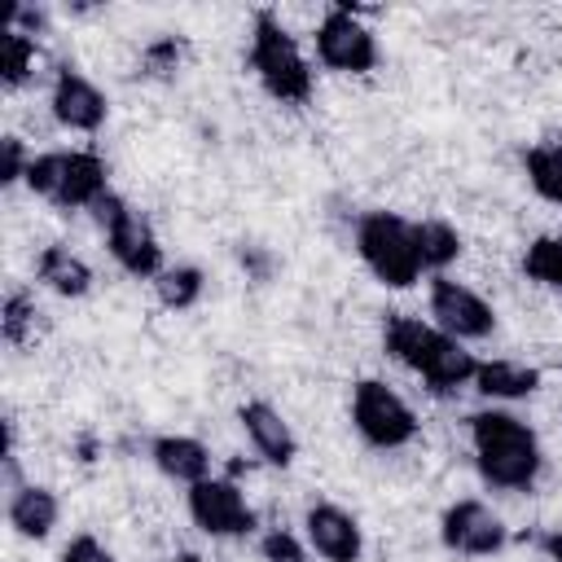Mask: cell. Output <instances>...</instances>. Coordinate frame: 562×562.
Masks as SVG:
<instances>
[{
  "mask_svg": "<svg viewBox=\"0 0 562 562\" xmlns=\"http://www.w3.org/2000/svg\"><path fill=\"white\" fill-rule=\"evenodd\" d=\"M259 553H263V562H303V544L290 531H268L259 540Z\"/></svg>",
  "mask_w": 562,
  "mask_h": 562,
  "instance_id": "obj_26",
  "label": "cell"
},
{
  "mask_svg": "<svg viewBox=\"0 0 562 562\" xmlns=\"http://www.w3.org/2000/svg\"><path fill=\"white\" fill-rule=\"evenodd\" d=\"M439 536L452 553H465V558H492L505 549V522L483 505V501H457L443 509V522H439Z\"/></svg>",
  "mask_w": 562,
  "mask_h": 562,
  "instance_id": "obj_11",
  "label": "cell"
},
{
  "mask_svg": "<svg viewBox=\"0 0 562 562\" xmlns=\"http://www.w3.org/2000/svg\"><path fill=\"white\" fill-rule=\"evenodd\" d=\"M316 57L329 66V70H342V75H369L378 66V40L373 31L356 18V9L347 4H334L321 26H316Z\"/></svg>",
  "mask_w": 562,
  "mask_h": 562,
  "instance_id": "obj_8",
  "label": "cell"
},
{
  "mask_svg": "<svg viewBox=\"0 0 562 562\" xmlns=\"http://www.w3.org/2000/svg\"><path fill=\"white\" fill-rule=\"evenodd\" d=\"M382 342H386V351H391L404 369H413L435 395H452L457 386L474 382L479 360H474L457 338H448L443 329H435V325H426V321H417V316H400V312L386 316Z\"/></svg>",
  "mask_w": 562,
  "mask_h": 562,
  "instance_id": "obj_2",
  "label": "cell"
},
{
  "mask_svg": "<svg viewBox=\"0 0 562 562\" xmlns=\"http://www.w3.org/2000/svg\"><path fill=\"white\" fill-rule=\"evenodd\" d=\"M303 527H307L312 549H316L325 562H360V553H364V536H360V522H356L347 509L321 501V505L307 509Z\"/></svg>",
  "mask_w": 562,
  "mask_h": 562,
  "instance_id": "obj_13",
  "label": "cell"
},
{
  "mask_svg": "<svg viewBox=\"0 0 562 562\" xmlns=\"http://www.w3.org/2000/svg\"><path fill=\"white\" fill-rule=\"evenodd\" d=\"M522 272L562 294V237H536L522 255Z\"/></svg>",
  "mask_w": 562,
  "mask_h": 562,
  "instance_id": "obj_23",
  "label": "cell"
},
{
  "mask_svg": "<svg viewBox=\"0 0 562 562\" xmlns=\"http://www.w3.org/2000/svg\"><path fill=\"white\" fill-rule=\"evenodd\" d=\"M430 316L435 329H443L448 338H487L496 329V312L483 294H474L470 285L452 281V277H435L430 281Z\"/></svg>",
  "mask_w": 562,
  "mask_h": 562,
  "instance_id": "obj_9",
  "label": "cell"
},
{
  "mask_svg": "<svg viewBox=\"0 0 562 562\" xmlns=\"http://www.w3.org/2000/svg\"><path fill=\"white\" fill-rule=\"evenodd\" d=\"M92 220L105 228V241H110V255L123 272L132 277H158L162 272V246L154 237V228L127 206V198L119 193H105L92 202Z\"/></svg>",
  "mask_w": 562,
  "mask_h": 562,
  "instance_id": "obj_6",
  "label": "cell"
},
{
  "mask_svg": "<svg viewBox=\"0 0 562 562\" xmlns=\"http://www.w3.org/2000/svg\"><path fill=\"white\" fill-rule=\"evenodd\" d=\"M0 149H4V158H0V180H4V184H18V180H26V167H31V158H26L22 140H18V136H4V140H0Z\"/></svg>",
  "mask_w": 562,
  "mask_h": 562,
  "instance_id": "obj_27",
  "label": "cell"
},
{
  "mask_svg": "<svg viewBox=\"0 0 562 562\" xmlns=\"http://www.w3.org/2000/svg\"><path fill=\"white\" fill-rule=\"evenodd\" d=\"M35 277H40L48 290L66 294V299H79V294H88V285H92V268H88L79 255H70L66 246H44L40 259H35Z\"/></svg>",
  "mask_w": 562,
  "mask_h": 562,
  "instance_id": "obj_18",
  "label": "cell"
},
{
  "mask_svg": "<svg viewBox=\"0 0 562 562\" xmlns=\"http://www.w3.org/2000/svg\"><path fill=\"white\" fill-rule=\"evenodd\" d=\"M57 514H61L57 496H53L48 487H40V483H22V487L13 492V501H9V522H13V531L26 536V540H44V536L57 527Z\"/></svg>",
  "mask_w": 562,
  "mask_h": 562,
  "instance_id": "obj_16",
  "label": "cell"
},
{
  "mask_svg": "<svg viewBox=\"0 0 562 562\" xmlns=\"http://www.w3.org/2000/svg\"><path fill=\"white\" fill-rule=\"evenodd\" d=\"M522 167H527L531 189H536L544 202L562 206V136L531 145V149L522 154Z\"/></svg>",
  "mask_w": 562,
  "mask_h": 562,
  "instance_id": "obj_19",
  "label": "cell"
},
{
  "mask_svg": "<svg viewBox=\"0 0 562 562\" xmlns=\"http://www.w3.org/2000/svg\"><path fill=\"white\" fill-rule=\"evenodd\" d=\"M31 70H35V40L13 31V26H4L0 31V79L9 88H22L31 79Z\"/></svg>",
  "mask_w": 562,
  "mask_h": 562,
  "instance_id": "obj_22",
  "label": "cell"
},
{
  "mask_svg": "<svg viewBox=\"0 0 562 562\" xmlns=\"http://www.w3.org/2000/svg\"><path fill=\"white\" fill-rule=\"evenodd\" d=\"M470 443H474V465L483 474V483L501 487V492H527L540 479V439L536 430L501 408L474 413L470 417Z\"/></svg>",
  "mask_w": 562,
  "mask_h": 562,
  "instance_id": "obj_1",
  "label": "cell"
},
{
  "mask_svg": "<svg viewBox=\"0 0 562 562\" xmlns=\"http://www.w3.org/2000/svg\"><path fill=\"white\" fill-rule=\"evenodd\" d=\"M540 544H544V553H549L553 562H562V536H558V531H553V536H544Z\"/></svg>",
  "mask_w": 562,
  "mask_h": 562,
  "instance_id": "obj_30",
  "label": "cell"
},
{
  "mask_svg": "<svg viewBox=\"0 0 562 562\" xmlns=\"http://www.w3.org/2000/svg\"><path fill=\"white\" fill-rule=\"evenodd\" d=\"M31 325H35V303H31V294L13 290V294L4 299V338H9L13 347H22Z\"/></svg>",
  "mask_w": 562,
  "mask_h": 562,
  "instance_id": "obj_25",
  "label": "cell"
},
{
  "mask_svg": "<svg viewBox=\"0 0 562 562\" xmlns=\"http://www.w3.org/2000/svg\"><path fill=\"white\" fill-rule=\"evenodd\" d=\"M250 70L259 75V83L268 88V97L285 101V105H307V97H312V70H307L294 35L272 13H255Z\"/></svg>",
  "mask_w": 562,
  "mask_h": 562,
  "instance_id": "obj_3",
  "label": "cell"
},
{
  "mask_svg": "<svg viewBox=\"0 0 562 562\" xmlns=\"http://www.w3.org/2000/svg\"><path fill=\"white\" fill-rule=\"evenodd\" d=\"M202 268H193V263H176V268H162L158 277H154V290H158V303L162 307H171V312H184V307H193L198 299H202Z\"/></svg>",
  "mask_w": 562,
  "mask_h": 562,
  "instance_id": "obj_21",
  "label": "cell"
},
{
  "mask_svg": "<svg viewBox=\"0 0 562 562\" xmlns=\"http://www.w3.org/2000/svg\"><path fill=\"white\" fill-rule=\"evenodd\" d=\"M356 250L364 259V268L391 285V290H408L422 277V255L413 241V224L391 215V211H369L356 224Z\"/></svg>",
  "mask_w": 562,
  "mask_h": 562,
  "instance_id": "obj_4",
  "label": "cell"
},
{
  "mask_svg": "<svg viewBox=\"0 0 562 562\" xmlns=\"http://www.w3.org/2000/svg\"><path fill=\"white\" fill-rule=\"evenodd\" d=\"M189 518L220 540L233 536H250L255 531V509L246 505V496L237 492V483L228 479H202L189 487Z\"/></svg>",
  "mask_w": 562,
  "mask_h": 562,
  "instance_id": "obj_10",
  "label": "cell"
},
{
  "mask_svg": "<svg viewBox=\"0 0 562 562\" xmlns=\"http://www.w3.org/2000/svg\"><path fill=\"white\" fill-rule=\"evenodd\" d=\"M171 562H202L198 553H180V558H171Z\"/></svg>",
  "mask_w": 562,
  "mask_h": 562,
  "instance_id": "obj_31",
  "label": "cell"
},
{
  "mask_svg": "<svg viewBox=\"0 0 562 562\" xmlns=\"http://www.w3.org/2000/svg\"><path fill=\"white\" fill-rule=\"evenodd\" d=\"M413 241H417L422 268H430V272H439V277H443V268L461 255V237H457V228H452L448 220H422V224H413Z\"/></svg>",
  "mask_w": 562,
  "mask_h": 562,
  "instance_id": "obj_20",
  "label": "cell"
},
{
  "mask_svg": "<svg viewBox=\"0 0 562 562\" xmlns=\"http://www.w3.org/2000/svg\"><path fill=\"white\" fill-rule=\"evenodd\" d=\"M237 255H241V268H250L255 277H268V268H272V263H268V255H263L259 246H241Z\"/></svg>",
  "mask_w": 562,
  "mask_h": 562,
  "instance_id": "obj_29",
  "label": "cell"
},
{
  "mask_svg": "<svg viewBox=\"0 0 562 562\" xmlns=\"http://www.w3.org/2000/svg\"><path fill=\"white\" fill-rule=\"evenodd\" d=\"M237 422H241V430H246L250 448H255L268 465H281V470H285V465L294 461L299 439H294V430L285 426V417H281L272 404L250 400V404H241V408H237Z\"/></svg>",
  "mask_w": 562,
  "mask_h": 562,
  "instance_id": "obj_14",
  "label": "cell"
},
{
  "mask_svg": "<svg viewBox=\"0 0 562 562\" xmlns=\"http://www.w3.org/2000/svg\"><path fill=\"white\" fill-rule=\"evenodd\" d=\"M61 562H119L105 544H97L92 536H75L66 549H61Z\"/></svg>",
  "mask_w": 562,
  "mask_h": 562,
  "instance_id": "obj_28",
  "label": "cell"
},
{
  "mask_svg": "<svg viewBox=\"0 0 562 562\" xmlns=\"http://www.w3.org/2000/svg\"><path fill=\"white\" fill-rule=\"evenodd\" d=\"M351 422H356L360 439L373 443V448H404L417 435L413 408L386 382H378V378L356 382V391H351Z\"/></svg>",
  "mask_w": 562,
  "mask_h": 562,
  "instance_id": "obj_7",
  "label": "cell"
},
{
  "mask_svg": "<svg viewBox=\"0 0 562 562\" xmlns=\"http://www.w3.org/2000/svg\"><path fill=\"white\" fill-rule=\"evenodd\" d=\"M48 105H53V119H57L61 127H70V132H97V127L105 123V92H101L88 75H79V70H70V66H61V70L53 75V97H48Z\"/></svg>",
  "mask_w": 562,
  "mask_h": 562,
  "instance_id": "obj_12",
  "label": "cell"
},
{
  "mask_svg": "<svg viewBox=\"0 0 562 562\" xmlns=\"http://www.w3.org/2000/svg\"><path fill=\"white\" fill-rule=\"evenodd\" d=\"M149 457H154V465H158L167 479L189 483V487L211 474V452H206V443H198L193 435H158V439L149 443Z\"/></svg>",
  "mask_w": 562,
  "mask_h": 562,
  "instance_id": "obj_15",
  "label": "cell"
},
{
  "mask_svg": "<svg viewBox=\"0 0 562 562\" xmlns=\"http://www.w3.org/2000/svg\"><path fill=\"white\" fill-rule=\"evenodd\" d=\"M26 184L48 198L53 206H92L97 198L110 193L105 184V162L92 154V149H53V154H40L31 158L26 167Z\"/></svg>",
  "mask_w": 562,
  "mask_h": 562,
  "instance_id": "obj_5",
  "label": "cell"
},
{
  "mask_svg": "<svg viewBox=\"0 0 562 562\" xmlns=\"http://www.w3.org/2000/svg\"><path fill=\"white\" fill-rule=\"evenodd\" d=\"M540 386V373L518 360H479L474 369V391L487 400H527Z\"/></svg>",
  "mask_w": 562,
  "mask_h": 562,
  "instance_id": "obj_17",
  "label": "cell"
},
{
  "mask_svg": "<svg viewBox=\"0 0 562 562\" xmlns=\"http://www.w3.org/2000/svg\"><path fill=\"white\" fill-rule=\"evenodd\" d=\"M180 53H184V44H180L176 35H158V40L145 48L140 66H145V75H154V79H171L176 66H180Z\"/></svg>",
  "mask_w": 562,
  "mask_h": 562,
  "instance_id": "obj_24",
  "label": "cell"
}]
</instances>
